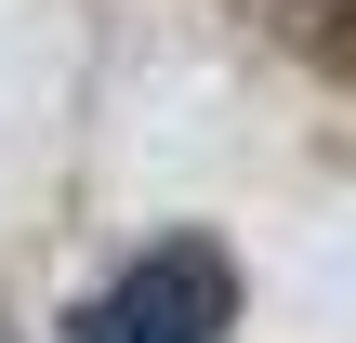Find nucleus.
I'll return each mask as SVG.
<instances>
[{
    "mask_svg": "<svg viewBox=\"0 0 356 343\" xmlns=\"http://www.w3.org/2000/svg\"><path fill=\"white\" fill-rule=\"evenodd\" d=\"M291 40H330V53H356V0H264Z\"/></svg>",
    "mask_w": 356,
    "mask_h": 343,
    "instance_id": "obj_2",
    "label": "nucleus"
},
{
    "mask_svg": "<svg viewBox=\"0 0 356 343\" xmlns=\"http://www.w3.org/2000/svg\"><path fill=\"white\" fill-rule=\"evenodd\" d=\"M225 330H238V264L211 238H159L66 304V343H225Z\"/></svg>",
    "mask_w": 356,
    "mask_h": 343,
    "instance_id": "obj_1",
    "label": "nucleus"
}]
</instances>
